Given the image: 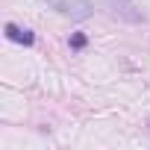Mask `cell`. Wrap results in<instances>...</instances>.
I'll return each instance as SVG.
<instances>
[{
  "mask_svg": "<svg viewBox=\"0 0 150 150\" xmlns=\"http://www.w3.org/2000/svg\"><path fill=\"white\" fill-rule=\"evenodd\" d=\"M3 33H6V38H9V41H15V44H27V47H30V44L35 41V35H33L30 30H21L18 24H6V27H3Z\"/></svg>",
  "mask_w": 150,
  "mask_h": 150,
  "instance_id": "2",
  "label": "cell"
},
{
  "mask_svg": "<svg viewBox=\"0 0 150 150\" xmlns=\"http://www.w3.org/2000/svg\"><path fill=\"white\" fill-rule=\"evenodd\" d=\"M47 3L59 15L71 18V21H86V18L94 15V3H91V0H47Z\"/></svg>",
  "mask_w": 150,
  "mask_h": 150,
  "instance_id": "1",
  "label": "cell"
},
{
  "mask_svg": "<svg viewBox=\"0 0 150 150\" xmlns=\"http://www.w3.org/2000/svg\"><path fill=\"white\" fill-rule=\"evenodd\" d=\"M71 47H77V50H80V47H86V35H80V33H77V35L71 38Z\"/></svg>",
  "mask_w": 150,
  "mask_h": 150,
  "instance_id": "3",
  "label": "cell"
}]
</instances>
